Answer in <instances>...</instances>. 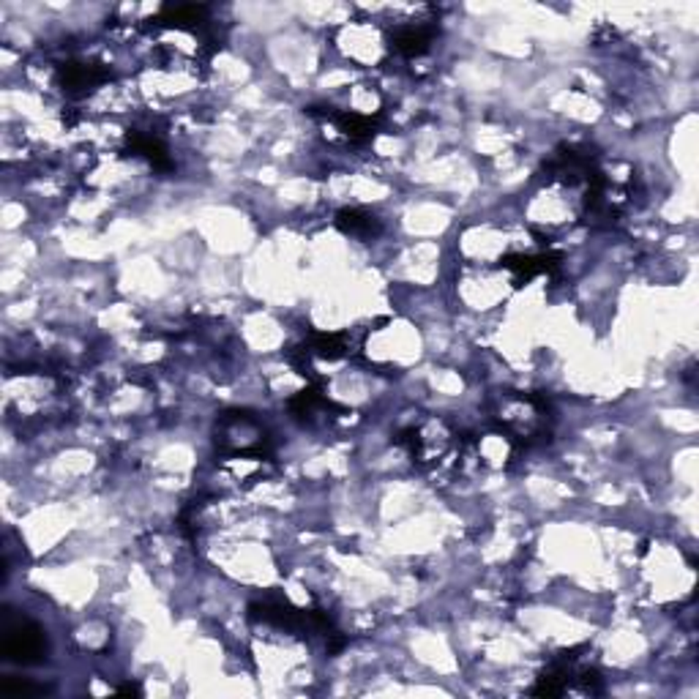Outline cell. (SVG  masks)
Instances as JSON below:
<instances>
[{"instance_id":"1","label":"cell","mask_w":699,"mask_h":699,"mask_svg":"<svg viewBox=\"0 0 699 699\" xmlns=\"http://www.w3.org/2000/svg\"><path fill=\"white\" fill-rule=\"evenodd\" d=\"M47 650H50L47 634L33 621H14V623L4 626V639H0V653H4V658L33 667L47 658Z\"/></svg>"},{"instance_id":"2","label":"cell","mask_w":699,"mask_h":699,"mask_svg":"<svg viewBox=\"0 0 699 699\" xmlns=\"http://www.w3.org/2000/svg\"><path fill=\"white\" fill-rule=\"evenodd\" d=\"M110 79V71L102 63H63L58 71V82L69 96H82Z\"/></svg>"},{"instance_id":"3","label":"cell","mask_w":699,"mask_h":699,"mask_svg":"<svg viewBox=\"0 0 699 699\" xmlns=\"http://www.w3.org/2000/svg\"><path fill=\"white\" fill-rule=\"evenodd\" d=\"M560 265V254L557 252H544V254H506L501 260V268L514 271V284L522 287L525 281H530L538 273H549Z\"/></svg>"},{"instance_id":"4","label":"cell","mask_w":699,"mask_h":699,"mask_svg":"<svg viewBox=\"0 0 699 699\" xmlns=\"http://www.w3.org/2000/svg\"><path fill=\"white\" fill-rule=\"evenodd\" d=\"M435 41V28L432 25H410V28H399L391 39L393 50L402 52L405 58H421L424 52H429Z\"/></svg>"},{"instance_id":"5","label":"cell","mask_w":699,"mask_h":699,"mask_svg":"<svg viewBox=\"0 0 699 699\" xmlns=\"http://www.w3.org/2000/svg\"><path fill=\"white\" fill-rule=\"evenodd\" d=\"M334 222H336V227H339L345 235L361 238V241H369V238L380 235V230H382V227H380V219H377L374 214L363 211V208H342Z\"/></svg>"},{"instance_id":"6","label":"cell","mask_w":699,"mask_h":699,"mask_svg":"<svg viewBox=\"0 0 699 699\" xmlns=\"http://www.w3.org/2000/svg\"><path fill=\"white\" fill-rule=\"evenodd\" d=\"M126 143H129V148H132L137 156L148 159L156 170H172V161H170L167 148H164L161 140L148 137V134H140V132H129V134H126Z\"/></svg>"},{"instance_id":"7","label":"cell","mask_w":699,"mask_h":699,"mask_svg":"<svg viewBox=\"0 0 699 699\" xmlns=\"http://www.w3.org/2000/svg\"><path fill=\"white\" fill-rule=\"evenodd\" d=\"M312 355L317 358H328V361H336V358H345L350 353V345H347V336L345 334H312V339L304 345Z\"/></svg>"},{"instance_id":"8","label":"cell","mask_w":699,"mask_h":699,"mask_svg":"<svg viewBox=\"0 0 699 699\" xmlns=\"http://www.w3.org/2000/svg\"><path fill=\"white\" fill-rule=\"evenodd\" d=\"M203 17H206L203 6H170V9H164L159 23L167 28H194V25H199Z\"/></svg>"},{"instance_id":"9","label":"cell","mask_w":699,"mask_h":699,"mask_svg":"<svg viewBox=\"0 0 699 699\" xmlns=\"http://www.w3.org/2000/svg\"><path fill=\"white\" fill-rule=\"evenodd\" d=\"M336 124L339 129L350 137V140H369L374 134V124L363 115H355V113H345V115H336Z\"/></svg>"},{"instance_id":"10","label":"cell","mask_w":699,"mask_h":699,"mask_svg":"<svg viewBox=\"0 0 699 699\" xmlns=\"http://www.w3.org/2000/svg\"><path fill=\"white\" fill-rule=\"evenodd\" d=\"M0 691L9 694V696H33V694H41V688H36L33 683H20V680H4L0 683Z\"/></svg>"},{"instance_id":"11","label":"cell","mask_w":699,"mask_h":699,"mask_svg":"<svg viewBox=\"0 0 699 699\" xmlns=\"http://www.w3.org/2000/svg\"><path fill=\"white\" fill-rule=\"evenodd\" d=\"M118 694H126V696H140L143 691H140V685H134V683H126V685H121V688H118Z\"/></svg>"}]
</instances>
